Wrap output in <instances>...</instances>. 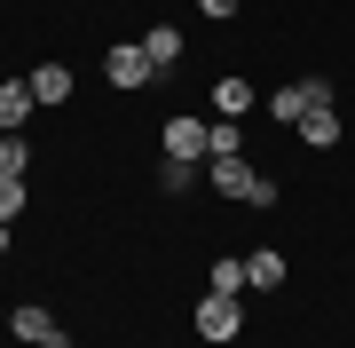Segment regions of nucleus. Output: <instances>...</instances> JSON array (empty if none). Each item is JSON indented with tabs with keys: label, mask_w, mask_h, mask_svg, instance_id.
Wrapping results in <instances>:
<instances>
[{
	"label": "nucleus",
	"mask_w": 355,
	"mask_h": 348,
	"mask_svg": "<svg viewBox=\"0 0 355 348\" xmlns=\"http://www.w3.org/2000/svg\"><path fill=\"white\" fill-rule=\"evenodd\" d=\"M268 111H277L284 127H300L308 111H331V79H292V88H277V95H268Z\"/></svg>",
	"instance_id": "3"
},
{
	"label": "nucleus",
	"mask_w": 355,
	"mask_h": 348,
	"mask_svg": "<svg viewBox=\"0 0 355 348\" xmlns=\"http://www.w3.org/2000/svg\"><path fill=\"white\" fill-rule=\"evenodd\" d=\"M32 95H40V103H64V95H71V64H40L32 72Z\"/></svg>",
	"instance_id": "11"
},
{
	"label": "nucleus",
	"mask_w": 355,
	"mask_h": 348,
	"mask_svg": "<svg viewBox=\"0 0 355 348\" xmlns=\"http://www.w3.org/2000/svg\"><path fill=\"white\" fill-rule=\"evenodd\" d=\"M205 16H214V24H229V16H237V0H198Z\"/></svg>",
	"instance_id": "18"
},
{
	"label": "nucleus",
	"mask_w": 355,
	"mask_h": 348,
	"mask_svg": "<svg viewBox=\"0 0 355 348\" xmlns=\"http://www.w3.org/2000/svg\"><path fill=\"white\" fill-rule=\"evenodd\" d=\"M16 206H24V174H0V222H16Z\"/></svg>",
	"instance_id": "17"
},
{
	"label": "nucleus",
	"mask_w": 355,
	"mask_h": 348,
	"mask_svg": "<svg viewBox=\"0 0 355 348\" xmlns=\"http://www.w3.org/2000/svg\"><path fill=\"white\" fill-rule=\"evenodd\" d=\"M142 56H150V72H174L182 64V32L174 24H150V32H142Z\"/></svg>",
	"instance_id": "8"
},
{
	"label": "nucleus",
	"mask_w": 355,
	"mask_h": 348,
	"mask_svg": "<svg viewBox=\"0 0 355 348\" xmlns=\"http://www.w3.org/2000/svg\"><path fill=\"white\" fill-rule=\"evenodd\" d=\"M0 254H8V222H0Z\"/></svg>",
	"instance_id": "20"
},
{
	"label": "nucleus",
	"mask_w": 355,
	"mask_h": 348,
	"mask_svg": "<svg viewBox=\"0 0 355 348\" xmlns=\"http://www.w3.org/2000/svg\"><path fill=\"white\" fill-rule=\"evenodd\" d=\"M205 182H214V190L221 198H237V206H277V182H268V174H253V167H245V158H214V167H205Z\"/></svg>",
	"instance_id": "1"
},
{
	"label": "nucleus",
	"mask_w": 355,
	"mask_h": 348,
	"mask_svg": "<svg viewBox=\"0 0 355 348\" xmlns=\"http://www.w3.org/2000/svg\"><path fill=\"white\" fill-rule=\"evenodd\" d=\"M237 333H245V301L205 293V301H198V340H205V348H229Z\"/></svg>",
	"instance_id": "2"
},
{
	"label": "nucleus",
	"mask_w": 355,
	"mask_h": 348,
	"mask_svg": "<svg viewBox=\"0 0 355 348\" xmlns=\"http://www.w3.org/2000/svg\"><path fill=\"white\" fill-rule=\"evenodd\" d=\"M32 167V151H24V135H0V174H24Z\"/></svg>",
	"instance_id": "16"
},
{
	"label": "nucleus",
	"mask_w": 355,
	"mask_h": 348,
	"mask_svg": "<svg viewBox=\"0 0 355 348\" xmlns=\"http://www.w3.org/2000/svg\"><path fill=\"white\" fill-rule=\"evenodd\" d=\"M103 79H111V88H142V79H150L142 40H127V48H103Z\"/></svg>",
	"instance_id": "5"
},
{
	"label": "nucleus",
	"mask_w": 355,
	"mask_h": 348,
	"mask_svg": "<svg viewBox=\"0 0 355 348\" xmlns=\"http://www.w3.org/2000/svg\"><path fill=\"white\" fill-rule=\"evenodd\" d=\"M166 158L205 167V119H198V111H174V119H166Z\"/></svg>",
	"instance_id": "4"
},
{
	"label": "nucleus",
	"mask_w": 355,
	"mask_h": 348,
	"mask_svg": "<svg viewBox=\"0 0 355 348\" xmlns=\"http://www.w3.org/2000/svg\"><path fill=\"white\" fill-rule=\"evenodd\" d=\"M8 324H16V340H24V348H32V340H48V333H64V324L40 309V301H16V309H8Z\"/></svg>",
	"instance_id": "7"
},
{
	"label": "nucleus",
	"mask_w": 355,
	"mask_h": 348,
	"mask_svg": "<svg viewBox=\"0 0 355 348\" xmlns=\"http://www.w3.org/2000/svg\"><path fill=\"white\" fill-rule=\"evenodd\" d=\"M214 111H229V119H237V111H253V79L221 72V79H214Z\"/></svg>",
	"instance_id": "9"
},
{
	"label": "nucleus",
	"mask_w": 355,
	"mask_h": 348,
	"mask_svg": "<svg viewBox=\"0 0 355 348\" xmlns=\"http://www.w3.org/2000/svg\"><path fill=\"white\" fill-rule=\"evenodd\" d=\"M245 285H253V277H245V261H237V254H221V261H214V293H229V301H237Z\"/></svg>",
	"instance_id": "14"
},
{
	"label": "nucleus",
	"mask_w": 355,
	"mask_h": 348,
	"mask_svg": "<svg viewBox=\"0 0 355 348\" xmlns=\"http://www.w3.org/2000/svg\"><path fill=\"white\" fill-rule=\"evenodd\" d=\"M158 182H166V198H174V190H190V182H205V167H190V158H166Z\"/></svg>",
	"instance_id": "15"
},
{
	"label": "nucleus",
	"mask_w": 355,
	"mask_h": 348,
	"mask_svg": "<svg viewBox=\"0 0 355 348\" xmlns=\"http://www.w3.org/2000/svg\"><path fill=\"white\" fill-rule=\"evenodd\" d=\"M214 158H245V135H237V119H214V127H205V167H214Z\"/></svg>",
	"instance_id": "10"
},
{
	"label": "nucleus",
	"mask_w": 355,
	"mask_h": 348,
	"mask_svg": "<svg viewBox=\"0 0 355 348\" xmlns=\"http://www.w3.org/2000/svg\"><path fill=\"white\" fill-rule=\"evenodd\" d=\"M245 277H253L261 293H268V285H284V254H268V245H261V254H245Z\"/></svg>",
	"instance_id": "12"
},
{
	"label": "nucleus",
	"mask_w": 355,
	"mask_h": 348,
	"mask_svg": "<svg viewBox=\"0 0 355 348\" xmlns=\"http://www.w3.org/2000/svg\"><path fill=\"white\" fill-rule=\"evenodd\" d=\"M32 348H71V333H48V340H32Z\"/></svg>",
	"instance_id": "19"
},
{
	"label": "nucleus",
	"mask_w": 355,
	"mask_h": 348,
	"mask_svg": "<svg viewBox=\"0 0 355 348\" xmlns=\"http://www.w3.org/2000/svg\"><path fill=\"white\" fill-rule=\"evenodd\" d=\"M300 135L316 142V151H331V142H340V111H308V119H300Z\"/></svg>",
	"instance_id": "13"
},
{
	"label": "nucleus",
	"mask_w": 355,
	"mask_h": 348,
	"mask_svg": "<svg viewBox=\"0 0 355 348\" xmlns=\"http://www.w3.org/2000/svg\"><path fill=\"white\" fill-rule=\"evenodd\" d=\"M32 111H40V95H32V79H8V88H0V135H16V127H24Z\"/></svg>",
	"instance_id": "6"
}]
</instances>
